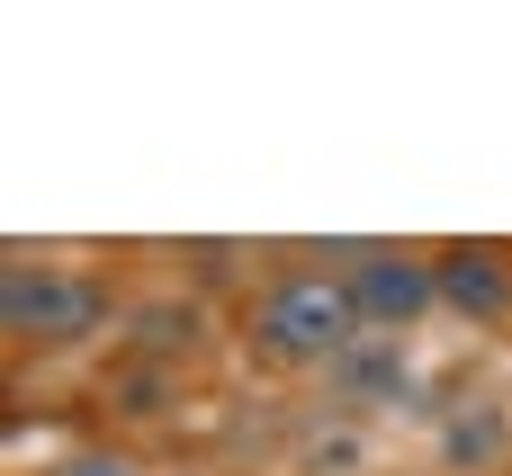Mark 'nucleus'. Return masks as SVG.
I'll list each match as a JSON object with an SVG mask.
<instances>
[{
	"label": "nucleus",
	"instance_id": "423d86ee",
	"mask_svg": "<svg viewBox=\"0 0 512 476\" xmlns=\"http://www.w3.org/2000/svg\"><path fill=\"white\" fill-rule=\"evenodd\" d=\"M504 432H512V423L486 405V396H477V405H459V414H450V432H441V468H486V459L504 450Z\"/></svg>",
	"mask_w": 512,
	"mask_h": 476
},
{
	"label": "nucleus",
	"instance_id": "f257e3e1",
	"mask_svg": "<svg viewBox=\"0 0 512 476\" xmlns=\"http://www.w3.org/2000/svg\"><path fill=\"white\" fill-rule=\"evenodd\" d=\"M369 333L351 279H279L261 306H252V351L279 360V369H306V360H342L351 342Z\"/></svg>",
	"mask_w": 512,
	"mask_h": 476
},
{
	"label": "nucleus",
	"instance_id": "0eeeda50",
	"mask_svg": "<svg viewBox=\"0 0 512 476\" xmlns=\"http://www.w3.org/2000/svg\"><path fill=\"white\" fill-rule=\"evenodd\" d=\"M126 342H135V351H153V360H180V351H198V342H207V324H198V306H135Z\"/></svg>",
	"mask_w": 512,
	"mask_h": 476
},
{
	"label": "nucleus",
	"instance_id": "6e6552de",
	"mask_svg": "<svg viewBox=\"0 0 512 476\" xmlns=\"http://www.w3.org/2000/svg\"><path fill=\"white\" fill-rule=\"evenodd\" d=\"M360 468V432H315L306 441V476H351Z\"/></svg>",
	"mask_w": 512,
	"mask_h": 476
},
{
	"label": "nucleus",
	"instance_id": "1a4fd4ad",
	"mask_svg": "<svg viewBox=\"0 0 512 476\" xmlns=\"http://www.w3.org/2000/svg\"><path fill=\"white\" fill-rule=\"evenodd\" d=\"M54 476H144V459H126V450H72Z\"/></svg>",
	"mask_w": 512,
	"mask_h": 476
},
{
	"label": "nucleus",
	"instance_id": "7ed1b4c3",
	"mask_svg": "<svg viewBox=\"0 0 512 476\" xmlns=\"http://www.w3.org/2000/svg\"><path fill=\"white\" fill-rule=\"evenodd\" d=\"M342 279H351L369 333H396V342H405V324H423V315L441 306V270L414 261V252H387V243H351Z\"/></svg>",
	"mask_w": 512,
	"mask_h": 476
},
{
	"label": "nucleus",
	"instance_id": "20e7f679",
	"mask_svg": "<svg viewBox=\"0 0 512 476\" xmlns=\"http://www.w3.org/2000/svg\"><path fill=\"white\" fill-rule=\"evenodd\" d=\"M324 387H333V414H378V405H405L414 360L396 333H360L342 360H324Z\"/></svg>",
	"mask_w": 512,
	"mask_h": 476
},
{
	"label": "nucleus",
	"instance_id": "39448f33",
	"mask_svg": "<svg viewBox=\"0 0 512 476\" xmlns=\"http://www.w3.org/2000/svg\"><path fill=\"white\" fill-rule=\"evenodd\" d=\"M432 270H441V306H459L468 324H495V315H512V270L495 261V252L459 243V252H441Z\"/></svg>",
	"mask_w": 512,
	"mask_h": 476
},
{
	"label": "nucleus",
	"instance_id": "f03ea898",
	"mask_svg": "<svg viewBox=\"0 0 512 476\" xmlns=\"http://www.w3.org/2000/svg\"><path fill=\"white\" fill-rule=\"evenodd\" d=\"M0 324L9 342H81L108 324V288L81 270H45V261H9L0 279Z\"/></svg>",
	"mask_w": 512,
	"mask_h": 476
}]
</instances>
